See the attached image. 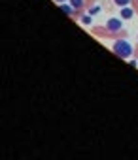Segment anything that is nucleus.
Instances as JSON below:
<instances>
[{"label":"nucleus","mask_w":138,"mask_h":160,"mask_svg":"<svg viewBox=\"0 0 138 160\" xmlns=\"http://www.w3.org/2000/svg\"><path fill=\"white\" fill-rule=\"evenodd\" d=\"M132 15H134V10H130L129 6H125V8L121 10V17H123V19H132Z\"/></svg>","instance_id":"nucleus-3"},{"label":"nucleus","mask_w":138,"mask_h":160,"mask_svg":"<svg viewBox=\"0 0 138 160\" xmlns=\"http://www.w3.org/2000/svg\"><path fill=\"white\" fill-rule=\"evenodd\" d=\"M55 2H57V4H64V2H66V0H55Z\"/></svg>","instance_id":"nucleus-9"},{"label":"nucleus","mask_w":138,"mask_h":160,"mask_svg":"<svg viewBox=\"0 0 138 160\" xmlns=\"http://www.w3.org/2000/svg\"><path fill=\"white\" fill-rule=\"evenodd\" d=\"M98 12H100V6H95V8L89 10V15H95V13H98Z\"/></svg>","instance_id":"nucleus-8"},{"label":"nucleus","mask_w":138,"mask_h":160,"mask_svg":"<svg viewBox=\"0 0 138 160\" xmlns=\"http://www.w3.org/2000/svg\"><path fill=\"white\" fill-rule=\"evenodd\" d=\"M121 27H123V23H121L119 19H115V17H114V19H110V21L106 23V28H108L110 32H119V30H121Z\"/></svg>","instance_id":"nucleus-2"},{"label":"nucleus","mask_w":138,"mask_h":160,"mask_svg":"<svg viewBox=\"0 0 138 160\" xmlns=\"http://www.w3.org/2000/svg\"><path fill=\"white\" fill-rule=\"evenodd\" d=\"M70 6H72L74 10H82V6H83V0H70Z\"/></svg>","instance_id":"nucleus-5"},{"label":"nucleus","mask_w":138,"mask_h":160,"mask_svg":"<svg viewBox=\"0 0 138 160\" xmlns=\"http://www.w3.org/2000/svg\"><path fill=\"white\" fill-rule=\"evenodd\" d=\"M114 2H115L117 6H121V8H125V6H129V2H130V0H114Z\"/></svg>","instance_id":"nucleus-6"},{"label":"nucleus","mask_w":138,"mask_h":160,"mask_svg":"<svg viewBox=\"0 0 138 160\" xmlns=\"http://www.w3.org/2000/svg\"><path fill=\"white\" fill-rule=\"evenodd\" d=\"M61 10H62L66 15H74V13H76V10H74L72 6H68V4H61Z\"/></svg>","instance_id":"nucleus-4"},{"label":"nucleus","mask_w":138,"mask_h":160,"mask_svg":"<svg viewBox=\"0 0 138 160\" xmlns=\"http://www.w3.org/2000/svg\"><path fill=\"white\" fill-rule=\"evenodd\" d=\"M114 53L119 57V58H129L132 55V45L127 42V40H117L114 43Z\"/></svg>","instance_id":"nucleus-1"},{"label":"nucleus","mask_w":138,"mask_h":160,"mask_svg":"<svg viewBox=\"0 0 138 160\" xmlns=\"http://www.w3.org/2000/svg\"><path fill=\"white\" fill-rule=\"evenodd\" d=\"M91 21H93L91 15H83V17H82V23H83V25H91Z\"/></svg>","instance_id":"nucleus-7"}]
</instances>
